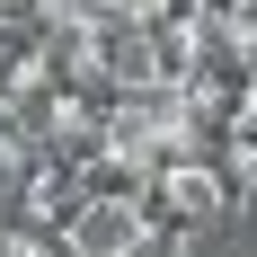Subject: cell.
<instances>
[{
    "mask_svg": "<svg viewBox=\"0 0 257 257\" xmlns=\"http://www.w3.org/2000/svg\"><path fill=\"white\" fill-rule=\"evenodd\" d=\"M62 248L71 257H133L142 248V213L124 195H80L71 222H62Z\"/></svg>",
    "mask_w": 257,
    "mask_h": 257,
    "instance_id": "obj_1",
    "label": "cell"
}]
</instances>
